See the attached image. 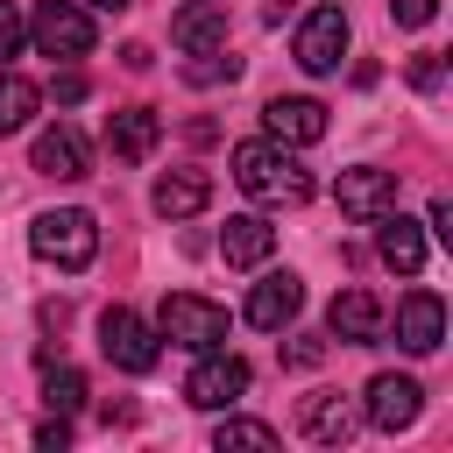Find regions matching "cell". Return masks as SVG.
Here are the masks:
<instances>
[{
    "instance_id": "8fae6325",
    "label": "cell",
    "mask_w": 453,
    "mask_h": 453,
    "mask_svg": "<svg viewBox=\"0 0 453 453\" xmlns=\"http://www.w3.org/2000/svg\"><path fill=\"white\" fill-rule=\"evenodd\" d=\"M262 127H269V142H283V149H311V142L326 134V106H319V99H269V106H262Z\"/></svg>"
},
{
    "instance_id": "4fadbf2b",
    "label": "cell",
    "mask_w": 453,
    "mask_h": 453,
    "mask_svg": "<svg viewBox=\"0 0 453 453\" xmlns=\"http://www.w3.org/2000/svg\"><path fill=\"white\" fill-rule=\"evenodd\" d=\"M326 333H333L340 347H375V340H382V304H375L368 290H340L333 311H326Z\"/></svg>"
},
{
    "instance_id": "ba28073f",
    "label": "cell",
    "mask_w": 453,
    "mask_h": 453,
    "mask_svg": "<svg viewBox=\"0 0 453 453\" xmlns=\"http://www.w3.org/2000/svg\"><path fill=\"white\" fill-rule=\"evenodd\" d=\"M333 198H340V212H347V219H382V212L396 205V170H375V163H354V170H340V184H333Z\"/></svg>"
},
{
    "instance_id": "8992f818",
    "label": "cell",
    "mask_w": 453,
    "mask_h": 453,
    "mask_svg": "<svg viewBox=\"0 0 453 453\" xmlns=\"http://www.w3.org/2000/svg\"><path fill=\"white\" fill-rule=\"evenodd\" d=\"M290 57H297L311 78H333V71H340V57H347V14H340V7H311V14L297 21Z\"/></svg>"
},
{
    "instance_id": "7c38bea8",
    "label": "cell",
    "mask_w": 453,
    "mask_h": 453,
    "mask_svg": "<svg viewBox=\"0 0 453 453\" xmlns=\"http://www.w3.org/2000/svg\"><path fill=\"white\" fill-rule=\"evenodd\" d=\"M85 163H92V149H85V134H78L71 120H57V127H42V134H35V170H42V177L78 184V177H85Z\"/></svg>"
},
{
    "instance_id": "277c9868",
    "label": "cell",
    "mask_w": 453,
    "mask_h": 453,
    "mask_svg": "<svg viewBox=\"0 0 453 453\" xmlns=\"http://www.w3.org/2000/svg\"><path fill=\"white\" fill-rule=\"evenodd\" d=\"M99 354H106L120 375H149V368L163 361V333H156V326H142L127 304H113V311L99 319Z\"/></svg>"
},
{
    "instance_id": "9c48e42d",
    "label": "cell",
    "mask_w": 453,
    "mask_h": 453,
    "mask_svg": "<svg viewBox=\"0 0 453 453\" xmlns=\"http://www.w3.org/2000/svg\"><path fill=\"white\" fill-rule=\"evenodd\" d=\"M418 411H425V389L411 375H375L368 396H361V418L375 432H403V425H418Z\"/></svg>"
},
{
    "instance_id": "f546056e",
    "label": "cell",
    "mask_w": 453,
    "mask_h": 453,
    "mask_svg": "<svg viewBox=\"0 0 453 453\" xmlns=\"http://www.w3.org/2000/svg\"><path fill=\"white\" fill-rule=\"evenodd\" d=\"M432 234H439V241H453V205H446V198L432 205Z\"/></svg>"
},
{
    "instance_id": "484cf974",
    "label": "cell",
    "mask_w": 453,
    "mask_h": 453,
    "mask_svg": "<svg viewBox=\"0 0 453 453\" xmlns=\"http://www.w3.org/2000/svg\"><path fill=\"white\" fill-rule=\"evenodd\" d=\"M389 14H396V28H425L439 14V0H389Z\"/></svg>"
},
{
    "instance_id": "2e32d148",
    "label": "cell",
    "mask_w": 453,
    "mask_h": 453,
    "mask_svg": "<svg viewBox=\"0 0 453 453\" xmlns=\"http://www.w3.org/2000/svg\"><path fill=\"white\" fill-rule=\"evenodd\" d=\"M170 42H177L184 57L226 50V7H212V0H184V14L170 21Z\"/></svg>"
},
{
    "instance_id": "30bf717a",
    "label": "cell",
    "mask_w": 453,
    "mask_h": 453,
    "mask_svg": "<svg viewBox=\"0 0 453 453\" xmlns=\"http://www.w3.org/2000/svg\"><path fill=\"white\" fill-rule=\"evenodd\" d=\"M297 304H304V283H297L290 269H269V276L248 290V326H262V333H283V326L297 319Z\"/></svg>"
},
{
    "instance_id": "d6986e66",
    "label": "cell",
    "mask_w": 453,
    "mask_h": 453,
    "mask_svg": "<svg viewBox=\"0 0 453 453\" xmlns=\"http://www.w3.org/2000/svg\"><path fill=\"white\" fill-rule=\"evenodd\" d=\"M396 340H403L411 354H432V347L446 340V304H439L432 290H411V297L396 304Z\"/></svg>"
},
{
    "instance_id": "d4e9b609",
    "label": "cell",
    "mask_w": 453,
    "mask_h": 453,
    "mask_svg": "<svg viewBox=\"0 0 453 453\" xmlns=\"http://www.w3.org/2000/svg\"><path fill=\"white\" fill-rule=\"evenodd\" d=\"M234 71H241V64H234L226 50H205L198 64H184V78H191V85H212V78H234Z\"/></svg>"
},
{
    "instance_id": "9a60e30c",
    "label": "cell",
    "mask_w": 453,
    "mask_h": 453,
    "mask_svg": "<svg viewBox=\"0 0 453 453\" xmlns=\"http://www.w3.org/2000/svg\"><path fill=\"white\" fill-rule=\"evenodd\" d=\"M269 248H276V226H269L262 212H234V219L219 226V255H226V269H262Z\"/></svg>"
},
{
    "instance_id": "5bb4252c",
    "label": "cell",
    "mask_w": 453,
    "mask_h": 453,
    "mask_svg": "<svg viewBox=\"0 0 453 453\" xmlns=\"http://www.w3.org/2000/svg\"><path fill=\"white\" fill-rule=\"evenodd\" d=\"M297 432L319 439V446H347L361 432V411H354V396H304L297 403Z\"/></svg>"
},
{
    "instance_id": "44dd1931",
    "label": "cell",
    "mask_w": 453,
    "mask_h": 453,
    "mask_svg": "<svg viewBox=\"0 0 453 453\" xmlns=\"http://www.w3.org/2000/svg\"><path fill=\"white\" fill-rule=\"evenodd\" d=\"M35 106H42V92H35L28 78L0 71V134H21V127L35 120Z\"/></svg>"
},
{
    "instance_id": "52a82bcc",
    "label": "cell",
    "mask_w": 453,
    "mask_h": 453,
    "mask_svg": "<svg viewBox=\"0 0 453 453\" xmlns=\"http://www.w3.org/2000/svg\"><path fill=\"white\" fill-rule=\"evenodd\" d=\"M184 396L198 403V411H234L241 396H248V361L241 354H198V368H191V382H184Z\"/></svg>"
},
{
    "instance_id": "5b68a950",
    "label": "cell",
    "mask_w": 453,
    "mask_h": 453,
    "mask_svg": "<svg viewBox=\"0 0 453 453\" xmlns=\"http://www.w3.org/2000/svg\"><path fill=\"white\" fill-rule=\"evenodd\" d=\"M28 35H35V50H42L50 64H71V57L92 50V14H85L78 0H42L35 21H28Z\"/></svg>"
},
{
    "instance_id": "4dcf8cb0",
    "label": "cell",
    "mask_w": 453,
    "mask_h": 453,
    "mask_svg": "<svg viewBox=\"0 0 453 453\" xmlns=\"http://www.w3.org/2000/svg\"><path fill=\"white\" fill-rule=\"evenodd\" d=\"M71 432H64V418H50V425H35V446H64Z\"/></svg>"
},
{
    "instance_id": "cb8c5ba5",
    "label": "cell",
    "mask_w": 453,
    "mask_h": 453,
    "mask_svg": "<svg viewBox=\"0 0 453 453\" xmlns=\"http://www.w3.org/2000/svg\"><path fill=\"white\" fill-rule=\"evenodd\" d=\"M21 42H28V21H21V7H14V0H0V71L21 57Z\"/></svg>"
},
{
    "instance_id": "4316f807",
    "label": "cell",
    "mask_w": 453,
    "mask_h": 453,
    "mask_svg": "<svg viewBox=\"0 0 453 453\" xmlns=\"http://www.w3.org/2000/svg\"><path fill=\"white\" fill-rule=\"evenodd\" d=\"M439 78H446L439 57H418V64H411V85H418V92H439Z\"/></svg>"
},
{
    "instance_id": "83f0119b",
    "label": "cell",
    "mask_w": 453,
    "mask_h": 453,
    "mask_svg": "<svg viewBox=\"0 0 453 453\" xmlns=\"http://www.w3.org/2000/svg\"><path fill=\"white\" fill-rule=\"evenodd\" d=\"M319 354H326L319 340H290V354H283V361H290V368H319Z\"/></svg>"
},
{
    "instance_id": "3957f363",
    "label": "cell",
    "mask_w": 453,
    "mask_h": 453,
    "mask_svg": "<svg viewBox=\"0 0 453 453\" xmlns=\"http://www.w3.org/2000/svg\"><path fill=\"white\" fill-rule=\"evenodd\" d=\"M28 248H35L42 262H57V269H92V255H99V226H92V212H78V205H64V212H35Z\"/></svg>"
},
{
    "instance_id": "f1b7e54d",
    "label": "cell",
    "mask_w": 453,
    "mask_h": 453,
    "mask_svg": "<svg viewBox=\"0 0 453 453\" xmlns=\"http://www.w3.org/2000/svg\"><path fill=\"white\" fill-rule=\"evenodd\" d=\"M57 99H64V106H78V99H85V78H78V71H64V78H57Z\"/></svg>"
},
{
    "instance_id": "e0dca14e",
    "label": "cell",
    "mask_w": 453,
    "mask_h": 453,
    "mask_svg": "<svg viewBox=\"0 0 453 453\" xmlns=\"http://www.w3.org/2000/svg\"><path fill=\"white\" fill-rule=\"evenodd\" d=\"M149 205H156L163 219H191V212L212 205V177H205V170H163L156 191H149Z\"/></svg>"
},
{
    "instance_id": "1f68e13d",
    "label": "cell",
    "mask_w": 453,
    "mask_h": 453,
    "mask_svg": "<svg viewBox=\"0 0 453 453\" xmlns=\"http://www.w3.org/2000/svg\"><path fill=\"white\" fill-rule=\"evenodd\" d=\"M85 7H99V14H113V7H127V0H85Z\"/></svg>"
},
{
    "instance_id": "7402d4cb",
    "label": "cell",
    "mask_w": 453,
    "mask_h": 453,
    "mask_svg": "<svg viewBox=\"0 0 453 453\" xmlns=\"http://www.w3.org/2000/svg\"><path fill=\"white\" fill-rule=\"evenodd\" d=\"M212 446H219V453H269V446H276V432H269L262 418H219Z\"/></svg>"
},
{
    "instance_id": "6da1fadb",
    "label": "cell",
    "mask_w": 453,
    "mask_h": 453,
    "mask_svg": "<svg viewBox=\"0 0 453 453\" xmlns=\"http://www.w3.org/2000/svg\"><path fill=\"white\" fill-rule=\"evenodd\" d=\"M234 184L262 205H304L311 198V170L283 142H241L234 149Z\"/></svg>"
},
{
    "instance_id": "7a4b0ae2",
    "label": "cell",
    "mask_w": 453,
    "mask_h": 453,
    "mask_svg": "<svg viewBox=\"0 0 453 453\" xmlns=\"http://www.w3.org/2000/svg\"><path fill=\"white\" fill-rule=\"evenodd\" d=\"M156 333L170 347H184V354H212V347H226V311L212 297H198V290H170L163 311H156Z\"/></svg>"
},
{
    "instance_id": "603a6c76",
    "label": "cell",
    "mask_w": 453,
    "mask_h": 453,
    "mask_svg": "<svg viewBox=\"0 0 453 453\" xmlns=\"http://www.w3.org/2000/svg\"><path fill=\"white\" fill-rule=\"evenodd\" d=\"M42 403H50L57 418H64V411H78V403H85V375H78V368H57V375L42 382Z\"/></svg>"
},
{
    "instance_id": "ac0fdd59",
    "label": "cell",
    "mask_w": 453,
    "mask_h": 453,
    "mask_svg": "<svg viewBox=\"0 0 453 453\" xmlns=\"http://www.w3.org/2000/svg\"><path fill=\"white\" fill-rule=\"evenodd\" d=\"M375 248H382V262H389L396 276H418V269H425V226H418V219H403L396 205L375 219Z\"/></svg>"
},
{
    "instance_id": "ffe728a7",
    "label": "cell",
    "mask_w": 453,
    "mask_h": 453,
    "mask_svg": "<svg viewBox=\"0 0 453 453\" xmlns=\"http://www.w3.org/2000/svg\"><path fill=\"white\" fill-rule=\"evenodd\" d=\"M156 134H163V120H156V106H120V113L106 120V149H113L120 163H149V149H156Z\"/></svg>"
}]
</instances>
